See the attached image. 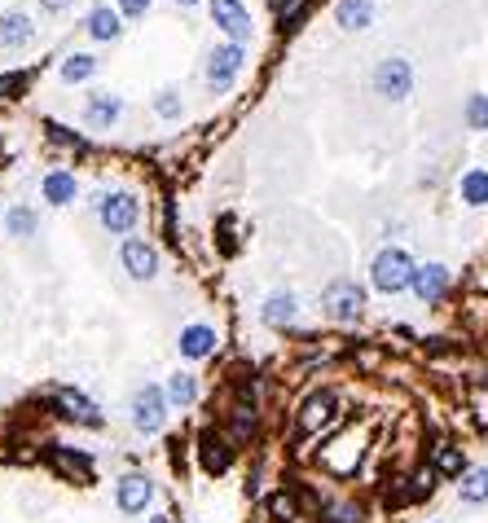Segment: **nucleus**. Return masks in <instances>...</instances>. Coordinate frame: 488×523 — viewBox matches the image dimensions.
<instances>
[{"mask_svg": "<svg viewBox=\"0 0 488 523\" xmlns=\"http://www.w3.org/2000/svg\"><path fill=\"white\" fill-rule=\"evenodd\" d=\"M414 273H418V264L409 260V251H401V247H383L370 264V282H374V291H383V295L409 291V286H414Z\"/></svg>", "mask_w": 488, "mask_h": 523, "instance_id": "nucleus-1", "label": "nucleus"}, {"mask_svg": "<svg viewBox=\"0 0 488 523\" xmlns=\"http://www.w3.org/2000/svg\"><path fill=\"white\" fill-rule=\"evenodd\" d=\"M321 308H326V317L330 321H357L365 313V291L357 282H330L326 291H321Z\"/></svg>", "mask_w": 488, "mask_h": 523, "instance_id": "nucleus-2", "label": "nucleus"}, {"mask_svg": "<svg viewBox=\"0 0 488 523\" xmlns=\"http://www.w3.org/2000/svg\"><path fill=\"white\" fill-rule=\"evenodd\" d=\"M163 409H168V400H163V387L146 383L137 396H132V427L141 431V436H159L163 431Z\"/></svg>", "mask_w": 488, "mask_h": 523, "instance_id": "nucleus-3", "label": "nucleus"}, {"mask_svg": "<svg viewBox=\"0 0 488 523\" xmlns=\"http://www.w3.org/2000/svg\"><path fill=\"white\" fill-rule=\"evenodd\" d=\"M374 88H379V97L401 102V97H409V88H414V66H409L405 58L379 62V71H374Z\"/></svg>", "mask_w": 488, "mask_h": 523, "instance_id": "nucleus-4", "label": "nucleus"}, {"mask_svg": "<svg viewBox=\"0 0 488 523\" xmlns=\"http://www.w3.org/2000/svg\"><path fill=\"white\" fill-rule=\"evenodd\" d=\"M97 207H102V225L110 233H132L137 229V220H141V207H137V198L132 194H106Z\"/></svg>", "mask_w": 488, "mask_h": 523, "instance_id": "nucleus-5", "label": "nucleus"}, {"mask_svg": "<svg viewBox=\"0 0 488 523\" xmlns=\"http://www.w3.org/2000/svg\"><path fill=\"white\" fill-rule=\"evenodd\" d=\"M119 264H124L137 282H150V277L159 273V251H154L150 242H141V238H128L124 247H119Z\"/></svg>", "mask_w": 488, "mask_h": 523, "instance_id": "nucleus-6", "label": "nucleus"}, {"mask_svg": "<svg viewBox=\"0 0 488 523\" xmlns=\"http://www.w3.org/2000/svg\"><path fill=\"white\" fill-rule=\"evenodd\" d=\"M238 66H242V49H238V44H220L212 58H207V84H212L216 93H225V88L234 84Z\"/></svg>", "mask_w": 488, "mask_h": 523, "instance_id": "nucleus-7", "label": "nucleus"}, {"mask_svg": "<svg viewBox=\"0 0 488 523\" xmlns=\"http://www.w3.org/2000/svg\"><path fill=\"white\" fill-rule=\"evenodd\" d=\"M212 18H216V27L225 31L229 40H247L251 36V14L242 9V0H212Z\"/></svg>", "mask_w": 488, "mask_h": 523, "instance_id": "nucleus-8", "label": "nucleus"}, {"mask_svg": "<svg viewBox=\"0 0 488 523\" xmlns=\"http://www.w3.org/2000/svg\"><path fill=\"white\" fill-rule=\"evenodd\" d=\"M154 502V484L146 480V475H124L115 488V506L124 510V515H141Z\"/></svg>", "mask_w": 488, "mask_h": 523, "instance_id": "nucleus-9", "label": "nucleus"}, {"mask_svg": "<svg viewBox=\"0 0 488 523\" xmlns=\"http://www.w3.org/2000/svg\"><path fill=\"white\" fill-rule=\"evenodd\" d=\"M449 291V269L445 264H418V273H414V295L418 299H427V304H436L440 295Z\"/></svg>", "mask_w": 488, "mask_h": 523, "instance_id": "nucleus-10", "label": "nucleus"}, {"mask_svg": "<svg viewBox=\"0 0 488 523\" xmlns=\"http://www.w3.org/2000/svg\"><path fill=\"white\" fill-rule=\"evenodd\" d=\"M53 405L66 409V418H75V422H102L93 400L80 396V392H71V387H58V392H53Z\"/></svg>", "mask_w": 488, "mask_h": 523, "instance_id": "nucleus-11", "label": "nucleus"}, {"mask_svg": "<svg viewBox=\"0 0 488 523\" xmlns=\"http://www.w3.org/2000/svg\"><path fill=\"white\" fill-rule=\"evenodd\" d=\"M216 352V330L212 326H185L181 335V356L185 361H203V356Z\"/></svg>", "mask_w": 488, "mask_h": 523, "instance_id": "nucleus-12", "label": "nucleus"}, {"mask_svg": "<svg viewBox=\"0 0 488 523\" xmlns=\"http://www.w3.org/2000/svg\"><path fill=\"white\" fill-rule=\"evenodd\" d=\"M53 449H58V453H49V462L58 466L62 475H71L75 484H84V480H88V471H93V462H88L80 449H71V444H53Z\"/></svg>", "mask_w": 488, "mask_h": 523, "instance_id": "nucleus-13", "label": "nucleus"}, {"mask_svg": "<svg viewBox=\"0 0 488 523\" xmlns=\"http://www.w3.org/2000/svg\"><path fill=\"white\" fill-rule=\"evenodd\" d=\"M295 313H299V299L291 291H277V295L264 299V313L260 317H264V326H291Z\"/></svg>", "mask_w": 488, "mask_h": 523, "instance_id": "nucleus-14", "label": "nucleus"}, {"mask_svg": "<svg viewBox=\"0 0 488 523\" xmlns=\"http://www.w3.org/2000/svg\"><path fill=\"white\" fill-rule=\"evenodd\" d=\"M458 497L467 506H484L488 502V466H471V471H462Z\"/></svg>", "mask_w": 488, "mask_h": 523, "instance_id": "nucleus-15", "label": "nucleus"}, {"mask_svg": "<svg viewBox=\"0 0 488 523\" xmlns=\"http://www.w3.org/2000/svg\"><path fill=\"white\" fill-rule=\"evenodd\" d=\"M335 18H339V27L361 31V27H370L374 5H370V0H339V5H335Z\"/></svg>", "mask_w": 488, "mask_h": 523, "instance_id": "nucleus-16", "label": "nucleus"}, {"mask_svg": "<svg viewBox=\"0 0 488 523\" xmlns=\"http://www.w3.org/2000/svg\"><path fill=\"white\" fill-rule=\"evenodd\" d=\"M330 409H335V396H330V392L308 396V400H304V409H299V427H304V431H317L321 422L330 418Z\"/></svg>", "mask_w": 488, "mask_h": 523, "instance_id": "nucleus-17", "label": "nucleus"}, {"mask_svg": "<svg viewBox=\"0 0 488 523\" xmlns=\"http://www.w3.org/2000/svg\"><path fill=\"white\" fill-rule=\"evenodd\" d=\"M119 110H124V106H119V97L115 93H102V97H93V102H88L84 115H88V124H93V128H110L119 119Z\"/></svg>", "mask_w": 488, "mask_h": 523, "instance_id": "nucleus-18", "label": "nucleus"}, {"mask_svg": "<svg viewBox=\"0 0 488 523\" xmlns=\"http://www.w3.org/2000/svg\"><path fill=\"white\" fill-rule=\"evenodd\" d=\"M462 203L467 207L488 203V168H471L467 176H462Z\"/></svg>", "mask_w": 488, "mask_h": 523, "instance_id": "nucleus-19", "label": "nucleus"}, {"mask_svg": "<svg viewBox=\"0 0 488 523\" xmlns=\"http://www.w3.org/2000/svg\"><path fill=\"white\" fill-rule=\"evenodd\" d=\"M44 198H49L53 207L71 203V198H75V176L71 172H49V176H44Z\"/></svg>", "mask_w": 488, "mask_h": 523, "instance_id": "nucleus-20", "label": "nucleus"}, {"mask_svg": "<svg viewBox=\"0 0 488 523\" xmlns=\"http://www.w3.org/2000/svg\"><path fill=\"white\" fill-rule=\"evenodd\" d=\"M31 40V22L22 18V14H5L0 18V44L5 49H18V44H27Z\"/></svg>", "mask_w": 488, "mask_h": 523, "instance_id": "nucleus-21", "label": "nucleus"}, {"mask_svg": "<svg viewBox=\"0 0 488 523\" xmlns=\"http://www.w3.org/2000/svg\"><path fill=\"white\" fill-rule=\"evenodd\" d=\"M88 36L93 40H115L119 36V14L115 9H93V14H88Z\"/></svg>", "mask_w": 488, "mask_h": 523, "instance_id": "nucleus-22", "label": "nucleus"}, {"mask_svg": "<svg viewBox=\"0 0 488 523\" xmlns=\"http://www.w3.org/2000/svg\"><path fill=\"white\" fill-rule=\"evenodd\" d=\"M93 71H97V58H88V53H75V58H66V66H62V80H66V84H80V80H88Z\"/></svg>", "mask_w": 488, "mask_h": 523, "instance_id": "nucleus-23", "label": "nucleus"}, {"mask_svg": "<svg viewBox=\"0 0 488 523\" xmlns=\"http://www.w3.org/2000/svg\"><path fill=\"white\" fill-rule=\"evenodd\" d=\"M5 225H9V233H14V238H31V233H36V216H31L27 207H9Z\"/></svg>", "mask_w": 488, "mask_h": 523, "instance_id": "nucleus-24", "label": "nucleus"}, {"mask_svg": "<svg viewBox=\"0 0 488 523\" xmlns=\"http://www.w3.org/2000/svg\"><path fill=\"white\" fill-rule=\"evenodd\" d=\"M168 396L176 400V405H190V400L198 396L194 378H190V374H172V378H168Z\"/></svg>", "mask_w": 488, "mask_h": 523, "instance_id": "nucleus-25", "label": "nucleus"}, {"mask_svg": "<svg viewBox=\"0 0 488 523\" xmlns=\"http://www.w3.org/2000/svg\"><path fill=\"white\" fill-rule=\"evenodd\" d=\"M467 124H471L475 132L488 128V93H475L471 102H467Z\"/></svg>", "mask_w": 488, "mask_h": 523, "instance_id": "nucleus-26", "label": "nucleus"}, {"mask_svg": "<svg viewBox=\"0 0 488 523\" xmlns=\"http://www.w3.org/2000/svg\"><path fill=\"white\" fill-rule=\"evenodd\" d=\"M203 458L212 471H225V462H229V453H225V444H220L216 436H203Z\"/></svg>", "mask_w": 488, "mask_h": 523, "instance_id": "nucleus-27", "label": "nucleus"}, {"mask_svg": "<svg viewBox=\"0 0 488 523\" xmlns=\"http://www.w3.org/2000/svg\"><path fill=\"white\" fill-rule=\"evenodd\" d=\"M436 466H440V471H449V475H458L462 471V453L458 449H440L436 453Z\"/></svg>", "mask_w": 488, "mask_h": 523, "instance_id": "nucleus-28", "label": "nucleus"}, {"mask_svg": "<svg viewBox=\"0 0 488 523\" xmlns=\"http://www.w3.org/2000/svg\"><path fill=\"white\" fill-rule=\"evenodd\" d=\"M330 519H335V523H357L361 510L357 506H335V510H330Z\"/></svg>", "mask_w": 488, "mask_h": 523, "instance_id": "nucleus-29", "label": "nucleus"}, {"mask_svg": "<svg viewBox=\"0 0 488 523\" xmlns=\"http://www.w3.org/2000/svg\"><path fill=\"white\" fill-rule=\"evenodd\" d=\"M119 9H124L128 18H137V14H146L150 9V0H119Z\"/></svg>", "mask_w": 488, "mask_h": 523, "instance_id": "nucleus-30", "label": "nucleus"}, {"mask_svg": "<svg viewBox=\"0 0 488 523\" xmlns=\"http://www.w3.org/2000/svg\"><path fill=\"white\" fill-rule=\"evenodd\" d=\"M22 75H0V93H9V88H18Z\"/></svg>", "mask_w": 488, "mask_h": 523, "instance_id": "nucleus-31", "label": "nucleus"}, {"mask_svg": "<svg viewBox=\"0 0 488 523\" xmlns=\"http://www.w3.org/2000/svg\"><path fill=\"white\" fill-rule=\"evenodd\" d=\"M159 115H176V102H172V93H168V97H159Z\"/></svg>", "mask_w": 488, "mask_h": 523, "instance_id": "nucleus-32", "label": "nucleus"}, {"mask_svg": "<svg viewBox=\"0 0 488 523\" xmlns=\"http://www.w3.org/2000/svg\"><path fill=\"white\" fill-rule=\"evenodd\" d=\"M71 0H44V9H66Z\"/></svg>", "mask_w": 488, "mask_h": 523, "instance_id": "nucleus-33", "label": "nucleus"}, {"mask_svg": "<svg viewBox=\"0 0 488 523\" xmlns=\"http://www.w3.org/2000/svg\"><path fill=\"white\" fill-rule=\"evenodd\" d=\"M150 523H176V519H172V515H168V510H159V515H154V519H150Z\"/></svg>", "mask_w": 488, "mask_h": 523, "instance_id": "nucleus-34", "label": "nucleus"}, {"mask_svg": "<svg viewBox=\"0 0 488 523\" xmlns=\"http://www.w3.org/2000/svg\"><path fill=\"white\" fill-rule=\"evenodd\" d=\"M176 5H198V0H176Z\"/></svg>", "mask_w": 488, "mask_h": 523, "instance_id": "nucleus-35", "label": "nucleus"}, {"mask_svg": "<svg viewBox=\"0 0 488 523\" xmlns=\"http://www.w3.org/2000/svg\"><path fill=\"white\" fill-rule=\"evenodd\" d=\"M431 523H445V519H431Z\"/></svg>", "mask_w": 488, "mask_h": 523, "instance_id": "nucleus-36", "label": "nucleus"}]
</instances>
